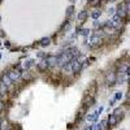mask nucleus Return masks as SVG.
I'll return each mask as SVG.
<instances>
[{
	"mask_svg": "<svg viewBox=\"0 0 130 130\" xmlns=\"http://www.w3.org/2000/svg\"><path fill=\"white\" fill-rule=\"evenodd\" d=\"M8 77L11 78L12 81H17L18 78L21 77V73H20V70H17V69H13V70H9Z\"/></svg>",
	"mask_w": 130,
	"mask_h": 130,
	"instance_id": "f257e3e1",
	"label": "nucleus"
},
{
	"mask_svg": "<svg viewBox=\"0 0 130 130\" xmlns=\"http://www.w3.org/2000/svg\"><path fill=\"white\" fill-rule=\"evenodd\" d=\"M46 61H47L48 66H55V65H57V57L56 56H48L46 59Z\"/></svg>",
	"mask_w": 130,
	"mask_h": 130,
	"instance_id": "f03ea898",
	"label": "nucleus"
},
{
	"mask_svg": "<svg viewBox=\"0 0 130 130\" xmlns=\"http://www.w3.org/2000/svg\"><path fill=\"white\" fill-rule=\"evenodd\" d=\"M81 69H82L81 61H78V60H74V61H72V70H73V72H80Z\"/></svg>",
	"mask_w": 130,
	"mask_h": 130,
	"instance_id": "7ed1b4c3",
	"label": "nucleus"
},
{
	"mask_svg": "<svg viewBox=\"0 0 130 130\" xmlns=\"http://www.w3.org/2000/svg\"><path fill=\"white\" fill-rule=\"evenodd\" d=\"M100 43V38H99V32H95L94 35H92V38H91V40H90V44L91 46H98Z\"/></svg>",
	"mask_w": 130,
	"mask_h": 130,
	"instance_id": "20e7f679",
	"label": "nucleus"
},
{
	"mask_svg": "<svg viewBox=\"0 0 130 130\" xmlns=\"http://www.w3.org/2000/svg\"><path fill=\"white\" fill-rule=\"evenodd\" d=\"M118 16L120 17L126 16V8H125V4H121V5L118 7Z\"/></svg>",
	"mask_w": 130,
	"mask_h": 130,
	"instance_id": "39448f33",
	"label": "nucleus"
},
{
	"mask_svg": "<svg viewBox=\"0 0 130 130\" xmlns=\"http://www.w3.org/2000/svg\"><path fill=\"white\" fill-rule=\"evenodd\" d=\"M107 81H108V83L111 86L114 83V81H116V74L114 73H109L108 76H107Z\"/></svg>",
	"mask_w": 130,
	"mask_h": 130,
	"instance_id": "423d86ee",
	"label": "nucleus"
},
{
	"mask_svg": "<svg viewBox=\"0 0 130 130\" xmlns=\"http://www.w3.org/2000/svg\"><path fill=\"white\" fill-rule=\"evenodd\" d=\"M108 124L109 125H112V126H114L116 124H117V117H116V114H111L109 117H108Z\"/></svg>",
	"mask_w": 130,
	"mask_h": 130,
	"instance_id": "0eeeda50",
	"label": "nucleus"
},
{
	"mask_svg": "<svg viewBox=\"0 0 130 130\" xmlns=\"http://www.w3.org/2000/svg\"><path fill=\"white\" fill-rule=\"evenodd\" d=\"M86 17H87V12H86V11H82L80 15H78V21H80V22H83V21L86 20Z\"/></svg>",
	"mask_w": 130,
	"mask_h": 130,
	"instance_id": "6e6552de",
	"label": "nucleus"
},
{
	"mask_svg": "<svg viewBox=\"0 0 130 130\" xmlns=\"http://www.w3.org/2000/svg\"><path fill=\"white\" fill-rule=\"evenodd\" d=\"M1 82H3L5 86H9V85H11V83H12V80L8 77V74H7V76H4V77L1 78Z\"/></svg>",
	"mask_w": 130,
	"mask_h": 130,
	"instance_id": "1a4fd4ad",
	"label": "nucleus"
},
{
	"mask_svg": "<svg viewBox=\"0 0 130 130\" xmlns=\"http://www.w3.org/2000/svg\"><path fill=\"white\" fill-rule=\"evenodd\" d=\"M99 124H100V130H108V121L107 120H103Z\"/></svg>",
	"mask_w": 130,
	"mask_h": 130,
	"instance_id": "9d476101",
	"label": "nucleus"
},
{
	"mask_svg": "<svg viewBox=\"0 0 130 130\" xmlns=\"http://www.w3.org/2000/svg\"><path fill=\"white\" fill-rule=\"evenodd\" d=\"M7 92V86L3 82H0V94H5Z\"/></svg>",
	"mask_w": 130,
	"mask_h": 130,
	"instance_id": "9b49d317",
	"label": "nucleus"
},
{
	"mask_svg": "<svg viewBox=\"0 0 130 130\" xmlns=\"http://www.w3.org/2000/svg\"><path fill=\"white\" fill-rule=\"evenodd\" d=\"M40 44L43 46V47H46V46H48V44H49V39H48V38H43V39L40 40Z\"/></svg>",
	"mask_w": 130,
	"mask_h": 130,
	"instance_id": "f8f14e48",
	"label": "nucleus"
},
{
	"mask_svg": "<svg viewBox=\"0 0 130 130\" xmlns=\"http://www.w3.org/2000/svg\"><path fill=\"white\" fill-rule=\"evenodd\" d=\"M47 66H48V65H47V61H46V60H43V61L39 64V68L42 69V70H43V69H46Z\"/></svg>",
	"mask_w": 130,
	"mask_h": 130,
	"instance_id": "ddd939ff",
	"label": "nucleus"
},
{
	"mask_svg": "<svg viewBox=\"0 0 130 130\" xmlns=\"http://www.w3.org/2000/svg\"><path fill=\"white\" fill-rule=\"evenodd\" d=\"M96 116L95 114H89V116H87V120H89V121H96Z\"/></svg>",
	"mask_w": 130,
	"mask_h": 130,
	"instance_id": "4468645a",
	"label": "nucleus"
},
{
	"mask_svg": "<svg viewBox=\"0 0 130 130\" xmlns=\"http://www.w3.org/2000/svg\"><path fill=\"white\" fill-rule=\"evenodd\" d=\"M91 130H100V124H94V125H92V126H91Z\"/></svg>",
	"mask_w": 130,
	"mask_h": 130,
	"instance_id": "2eb2a0df",
	"label": "nucleus"
},
{
	"mask_svg": "<svg viewBox=\"0 0 130 130\" xmlns=\"http://www.w3.org/2000/svg\"><path fill=\"white\" fill-rule=\"evenodd\" d=\"M73 11H74V8H73V7H69V8L66 9V15H68V16H72V15H73Z\"/></svg>",
	"mask_w": 130,
	"mask_h": 130,
	"instance_id": "dca6fc26",
	"label": "nucleus"
},
{
	"mask_svg": "<svg viewBox=\"0 0 130 130\" xmlns=\"http://www.w3.org/2000/svg\"><path fill=\"white\" fill-rule=\"evenodd\" d=\"M99 16H100V12H99V11H95L94 13H92V18H95V20H96Z\"/></svg>",
	"mask_w": 130,
	"mask_h": 130,
	"instance_id": "f3484780",
	"label": "nucleus"
},
{
	"mask_svg": "<svg viewBox=\"0 0 130 130\" xmlns=\"http://www.w3.org/2000/svg\"><path fill=\"white\" fill-rule=\"evenodd\" d=\"M7 128V121H1V125H0V129L1 130H5Z\"/></svg>",
	"mask_w": 130,
	"mask_h": 130,
	"instance_id": "a211bd4d",
	"label": "nucleus"
},
{
	"mask_svg": "<svg viewBox=\"0 0 130 130\" xmlns=\"http://www.w3.org/2000/svg\"><path fill=\"white\" fill-rule=\"evenodd\" d=\"M94 103H95V100H94V99H90L89 101H87V105L91 107V105H94Z\"/></svg>",
	"mask_w": 130,
	"mask_h": 130,
	"instance_id": "6ab92c4d",
	"label": "nucleus"
},
{
	"mask_svg": "<svg viewBox=\"0 0 130 130\" xmlns=\"http://www.w3.org/2000/svg\"><path fill=\"white\" fill-rule=\"evenodd\" d=\"M121 98H122V94H121V92H117V94H116V98H114V99H121Z\"/></svg>",
	"mask_w": 130,
	"mask_h": 130,
	"instance_id": "aec40b11",
	"label": "nucleus"
},
{
	"mask_svg": "<svg viewBox=\"0 0 130 130\" xmlns=\"http://www.w3.org/2000/svg\"><path fill=\"white\" fill-rule=\"evenodd\" d=\"M81 32H82L83 35H87V34H89V32H90V30H83V31H81Z\"/></svg>",
	"mask_w": 130,
	"mask_h": 130,
	"instance_id": "412c9836",
	"label": "nucleus"
},
{
	"mask_svg": "<svg viewBox=\"0 0 130 130\" xmlns=\"http://www.w3.org/2000/svg\"><path fill=\"white\" fill-rule=\"evenodd\" d=\"M3 108H4V104L1 103V101H0V112H1V111H3Z\"/></svg>",
	"mask_w": 130,
	"mask_h": 130,
	"instance_id": "4be33fe9",
	"label": "nucleus"
},
{
	"mask_svg": "<svg viewBox=\"0 0 130 130\" xmlns=\"http://www.w3.org/2000/svg\"><path fill=\"white\" fill-rule=\"evenodd\" d=\"M83 130H91V126H86V128L83 129Z\"/></svg>",
	"mask_w": 130,
	"mask_h": 130,
	"instance_id": "5701e85b",
	"label": "nucleus"
},
{
	"mask_svg": "<svg viewBox=\"0 0 130 130\" xmlns=\"http://www.w3.org/2000/svg\"><path fill=\"white\" fill-rule=\"evenodd\" d=\"M128 74H129V76H130V68L128 69Z\"/></svg>",
	"mask_w": 130,
	"mask_h": 130,
	"instance_id": "b1692460",
	"label": "nucleus"
},
{
	"mask_svg": "<svg viewBox=\"0 0 130 130\" xmlns=\"http://www.w3.org/2000/svg\"><path fill=\"white\" fill-rule=\"evenodd\" d=\"M0 57H1V53H0Z\"/></svg>",
	"mask_w": 130,
	"mask_h": 130,
	"instance_id": "393cba45",
	"label": "nucleus"
},
{
	"mask_svg": "<svg viewBox=\"0 0 130 130\" xmlns=\"http://www.w3.org/2000/svg\"><path fill=\"white\" fill-rule=\"evenodd\" d=\"M111 1H114V0H111Z\"/></svg>",
	"mask_w": 130,
	"mask_h": 130,
	"instance_id": "a878e982",
	"label": "nucleus"
}]
</instances>
